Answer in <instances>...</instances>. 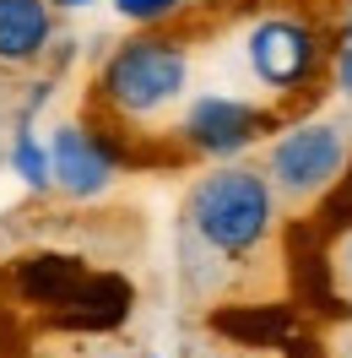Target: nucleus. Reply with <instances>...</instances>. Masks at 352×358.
Wrapping results in <instances>:
<instances>
[{
  "label": "nucleus",
  "mask_w": 352,
  "mask_h": 358,
  "mask_svg": "<svg viewBox=\"0 0 352 358\" xmlns=\"http://www.w3.org/2000/svg\"><path fill=\"white\" fill-rule=\"evenodd\" d=\"M282 206L271 196L265 174L255 169H212L184 196V261L190 277L217 266L255 261L277 234Z\"/></svg>",
  "instance_id": "1"
},
{
  "label": "nucleus",
  "mask_w": 352,
  "mask_h": 358,
  "mask_svg": "<svg viewBox=\"0 0 352 358\" xmlns=\"http://www.w3.org/2000/svg\"><path fill=\"white\" fill-rule=\"evenodd\" d=\"M103 87V103L125 120H152V114L174 109L184 87H190V55L174 38H157V33H141L131 44H119L109 55V66L98 76Z\"/></svg>",
  "instance_id": "2"
},
{
  "label": "nucleus",
  "mask_w": 352,
  "mask_h": 358,
  "mask_svg": "<svg viewBox=\"0 0 352 358\" xmlns=\"http://www.w3.org/2000/svg\"><path fill=\"white\" fill-rule=\"evenodd\" d=\"M352 163V141L336 120H304V125H287L271 152H265V185L277 206H314L320 196L336 190V179L347 174Z\"/></svg>",
  "instance_id": "3"
},
{
  "label": "nucleus",
  "mask_w": 352,
  "mask_h": 358,
  "mask_svg": "<svg viewBox=\"0 0 352 358\" xmlns=\"http://www.w3.org/2000/svg\"><path fill=\"white\" fill-rule=\"evenodd\" d=\"M244 55H249L255 82L271 92L304 87L309 76L320 71V38L298 17H265V22H255L249 38H244Z\"/></svg>",
  "instance_id": "4"
},
{
  "label": "nucleus",
  "mask_w": 352,
  "mask_h": 358,
  "mask_svg": "<svg viewBox=\"0 0 352 358\" xmlns=\"http://www.w3.org/2000/svg\"><path fill=\"white\" fill-rule=\"evenodd\" d=\"M265 131V114L244 98H228V92H200L196 103L184 109V141L190 152L212 157V163H228L239 157L244 147H255Z\"/></svg>",
  "instance_id": "5"
},
{
  "label": "nucleus",
  "mask_w": 352,
  "mask_h": 358,
  "mask_svg": "<svg viewBox=\"0 0 352 358\" xmlns=\"http://www.w3.org/2000/svg\"><path fill=\"white\" fill-rule=\"evenodd\" d=\"M49 185H60L76 201H92L114 185V157L82 125H60L49 136Z\"/></svg>",
  "instance_id": "6"
},
{
  "label": "nucleus",
  "mask_w": 352,
  "mask_h": 358,
  "mask_svg": "<svg viewBox=\"0 0 352 358\" xmlns=\"http://www.w3.org/2000/svg\"><path fill=\"white\" fill-rule=\"evenodd\" d=\"M54 38V6L49 0H0V60L27 66Z\"/></svg>",
  "instance_id": "7"
},
{
  "label": "nucleus",
  "mask_w": 352,
  "mask_h": 358,
  "mask_svg": "<svg viewBox=\"0 0 352 358\" xmlns=\"http://www.w3.org/2000/svg\"><path fill=\"white\" fill-rule=\"evenodd\" d=\"M11 169L22 174V185H33V190H49V147H44L33 131L17 136V147H11Z\"/></svg>",
  "instance_id": "8"
},
{
  "label": "nucleus",
  "mask_w": 352,
  "mask_h": 358,
  "mask_svg": "<svg viewBox=\"0 0 352 358\" xmlns=\"http://www.w3.org/2000/svg\"><path fill=\"white\" fill-rule=\"evenodd\" d=\"M114 11L125 17V22H141V27H152V22H168L179 11V0H114Z\"/></svg>",
  "instance_id": "9"
},
{
  "label": "nucleus",
  "mask_w": 352,
  "mask_h": 358,
  "mask_svg": "<svg viewBox=\"0 0 352 358\" xmlns=\"http://www.w3.org/2000/svg\"><path fill=\"white\" fill-rule=\"evenodd\" d=\"M336 87H342V98L352 103V44L336 55Z\"/></svg>",
  "instance_id": "10"
},
{
  "label": "nucleus",
  "mask_w": 352,
  "mask_h": 358,
  "mask_svg": "<svg viewBox=\"0 0 352 358\" xmlns=\"http://www.w3.org/2000/svg\"><path fill=\"white\" fill-rule=\"evenodd\" d=\"M342 271H347V282H352V234L342 239Z\"/></svg>",
  "instance_id": "11"
},
{
  "label": "nucleus",
  "mask_w": 352,
  "mask_h": 358,
  "mask_svg": "<svg viewBox=\"0 0 352 358\" xmlns=\"http://www.w3.org/2000/svg\"><path fill=\"white\" fill-rule=\"evenodd\" d=\"M49 6H66V11H82V6H98V0H49Z\"/></svg>",
  "instance_id": "12"
},
{
  "label": "nucleus",
  "mask_w": 352,
  "mask_h": 358,
  "mask_svg": "<svg viewBox=\"0 0 352 358\" xmlns=\"http://www.w3.org/2000/svg\"><path fill=\"white\" fill-rule=\"evenodd\" d=\"M347 44H352V22H347Z\"/></svg>",
  "instance_id": "13"
},
{
  "label": "nucleus",
  "mask_w": 352,
  "mask_h": 358,
  "mask_svg": "<svg viewBox=\"0 0 352 358\" xmlns=\"http://www.w3.org/2000/svg\"><path fill=\"white\" fill-rule=\"evenodd\" d=\"M347 358H352V348H347Z\"/></svg>",
  "instance_id": "14"
}]
</instances>
